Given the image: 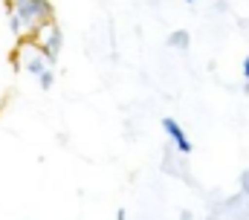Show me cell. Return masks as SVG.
Instances as JSON below:
<instances>
[{
  "label": "cell",
  "mask_w": 249,
  "mask_h": 220,
  "mask_svg": "<svg viewBox=\"0 0 249 220\" xmlns=\"http://www.w3.org/2000/svg\"><path fill=\"white\" fill-rule=\"evenodd\" d=\"M247 96H249V84H247Z\"/></svg>",
  "instance_id": "cell-7"
},
{
  "label": "cell",
  "mask_w": 249,
  "mask_h": 220,
  "mask_svg": "<svg viewBox=\"0 0 249 220\" xmlns=\"http://www.w3.org/2000/svg\"><path fill=\"white\" fill-rule=\"evenodd\" d=\"M168 47H171V50H180V53H186L188 47H191V35H188L186 29H177V32H171V35H168Z\"/></svg>",
  "instance_id": "cell-3"
},
{
  "label": "cell",
  "mask_w": 249,
  "mask_h": 220,
  "mask_svg": "<svg viewBox=\"0 0 249 220\" xmlns=\"http://www.w3.org/2000/svg\"><path fill=\"white\" fill-rule=\"evenodd\" d=\"M162 128H165V133L171 136V142H174V148H177L180 154H188V151H191V142H188V136L183 133V128H180L174 119H162Z\"/></svg>",
  "instance_id": "cell-2"
},
{
  "label": "cell",
  "mask_w": 249,
  "mask_h": 220,
  "mask_svg": "<svg viewBox=\"0 0 249 220\" xmlns=\"http://www.w3.org/2000/svg\"><path fill=\"white\" fill-rule=\"evenodd\" d=\"M38 44H41V50H44V55H47V61H50V64H55V61H58V53H61V44H64V32L58 29V23H55V20H53V23H47V26H41Z\"/></svg>",
  "instance_id": "cell-1"
},
{
  "label": "cell",
  "mask_w": 249,
  "mask_h": 220,
  "mask_svg": "<svg viewBox=\"0 0 249 220\" xmlns=\"http://www.w3.org/2000/svg\"><path fill=\"white\" fill-rule=\"evenodd\" d=\"M241 183H244V191H247V194H249V171H247V174H244V177H241Z\"/></svg>",
  "instance_id": "cell-5"
},
{
  "label": "cell",
  "mask_w": 249,
  "mask_h": 220,
  "mask_svg": "<svg viewBox=\"0 0 249 220\" xmlns=\"http://www.w3.org/2000/svg\"><path fill=\"white\" fill-rule=\"evenodd\" d=\"M53 81H55V73H53V67H50V70H44V73L38 75V84H41V90H50V87H53Z\"/></svg>",
  "instance_id": "cell-4"
},
{
  "label": "cell",
  "mask_w": 249,
  "mask_h": 220,
  "mask_svg": "<svg viewBox=\"0 0 249 220\" xmlns=\"http://www.w3.org/2000/svg\"><path fill=\"white\" fill-rule=\"evenodd\" d=\"M244 78H247V81H249V58H247V61H244Z\"/></svg>",
  "instance_id": "cell-6"
},
{
  "label": "cell",
  "mask_w": 249,
  "mask_h": 220,
  "mask_svg": "<svg viewBox=\"0 0 249 220\" xmlns=\"http://www.w3.org/2000/svg\"><path fill=\"white\" fill-rule=\"evenodd\" d=\"M186 3H194V0H186Z\"/></svg>",
  "instance_id": "cell-8"
}]
</instances>
